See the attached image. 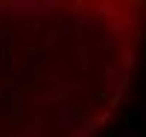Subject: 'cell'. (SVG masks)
Instances as JSON below:
<instances>
[{
    "instance_id": "obj_1",
    "label": "cell",
    "mask_w": 146,
    "mask_h": 137,
    "mask_svg": "<svg viewBox=\"0 0 146 137\" xmlns=\"http://www.w3.org/2000/svg\"><path fill=\"white\" fill-rule=\"evenodd\" d=\"M146 50V0H0V137H100Z\"/></svg>"
}]
</instances>
